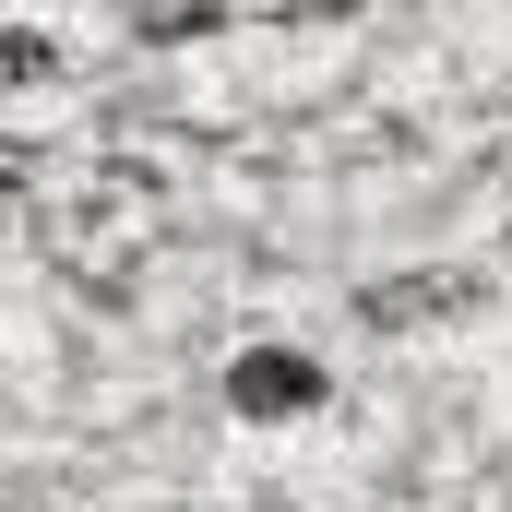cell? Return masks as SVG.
<instances>
[{"instance_id":"7a4b0ae2","label":"cell","mask_w":512,"mask_h":512,"mask_svg":"<svg viewBox=\"0 0 512 512\" xmlns=\"http://www.w3.org/2000/svg\"><path fill=\"white\" fill-rule=\"evenodd\" d=\"M0 60H12V96H48V84H60V36H48L36 12H12V48H0Z\"/></svg>"},{"instance_id":"6da1fadb","label":"cell","mask_w":512,"mask_h":512,"mask_svg":"<svg viewBox=\"0 0 512 512\" xmlns=\"http://www.w3.org/2000/svg\"><path fill=\"white\" fill-rule=\"evenodd\" d=\"M334 405H346V370H334V346L298 334V322H262V334H239V346L215 358V417H227L239 441H310Z\"/></svg>"}]
</instances>
